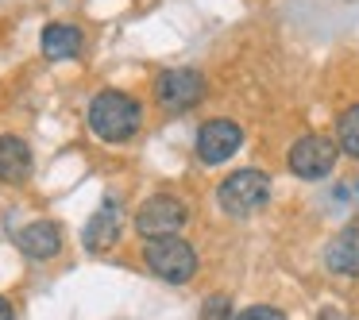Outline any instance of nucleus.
Segmentation results:
<instances>
[{"label": "nucleus", "instance_id": "f03ea898", "mask_svg": "<svg viewBox=\"0 0 359 320\" xmlns=\"http://www.w3.org/2000/svg\"><path fill=\"white\" fill-rule=\"evenodd\" d=\"M266 197H271V178L263 170H236L217 189V201L228 216H251L266 204Z\"/></svg>", "mask_w": 359, "mask_h": 320}, {"label": "nucleus", "instance_id": "f8f14e48", "mask_svg": "<svg viewBox=\"0 0 359 320\" xmlns=\"http://www.w3.org/2000/svg\"><path fill=\"white\" fill-rule=\"evenodd\" d=\"M81 32L78 27H70V24H50V27H43V39H39V47H43V55L50 58V62H62V58H78L81 55Z\"/></svg>", "mask_w": 359, "mask_h": 320}, {"label": "nucleus", "instance_id": "1a4fd4ad", "mask_svg": "<svg viewBox=\"0 0 359 320\" xmlns=\"http://www.w3.org/2000/svg\"><path fill=\"white\" fill-rule=\"evenodd\" d=\"M32 178V151L20 135H0V181L20 186Z\"/></svg>", "mask_w": 359, "mask_h": 320}, {"label": "nucleus", "instance_id": "4468645a", "mask_svg": "<svg viewBox=\"0 0 359 320\" xmlns=\"http://www.w3.org/2000/svg\"><path fill=\"white\" fill-rule=\"evenodd\" d=\"M201 320H236L232 301H228V297H209L205 309H201Z\"/></svg>", "mask_w": 359, "mask_h": 320}, {"label": "nucleus", "instance_id": "20e7f679", "mask_svg": "<svg viewBox=\"0 0 359 320\" xmlns=\"http://www.w3.org/2000/svg\"><path fill=\"white\" fill-rule=\"evenodd\" d=\"M178 228H186V204L170 193L147 197L143 209L135 212V232L143 239H166V235H178Z\"/></svg>", "mask_w": 359, "mask_h": 320}, {"label": "nucleus", "instance_id": "f257e3e1", "mask_svg": "<svg viewBox=\"0 0 359 320\" xmlns=\"http://www.w3.org/2000/svg\"><path fill=\"white\" fill-rule=\"evenodd\" d=\"M140 101L120 89H101V93L89 101V127H93L97 139L104 143H128L140 132Z\"/></svg>", "mask_w": 359, "mask_h": 320}, {"label": "nucleus", "instance_id": "dca6fc26", "mask_svg": "<svg viewBox=\"0 0 359 320\" xmlns=\"http://www.w3.org/2000/svg\"><path fill=\"white\" fill-rule=\"evenodd\" d=\"M0 320H16V309H12V305L4 301V297H0Z\"/></svg>", "mask_w": 359, "mask_h": 320}, {"label": "nucleus", "instance_id": "9d476101", "mask_svg": "<svg viewBox=\"0 0 359 320\" xmlns=\"http://www.w3.org/2000/svg\"><path fill=\"white\" fill-rule=\"evenodd\" d=\"M120 239V216L116 209H101L89 216V224L81 228V243H86V251H93V255H104V251H112Z\"/></svg>", "mask_w": 359, "mask_h": 320}, {"label": "nucleus", "instance_id": "ddd939ff", "mask_svg": "<svg viewBox=\"0 0 359 320\" xmlns=\"http://www.w3.org/2000/svg\"><path fill=\"white\" fill-rule=\"evenodd\" d=\"M336 147L348 158H359V104H351L336 124Z\"/></svg>", "mask_w": 359, "mask_h": 320}, {"label": "nucleus", "instance_id": "0eeeda50", "mask_svg": "<svg viewBox=\"0 0 359 320\" xmlns=\"http://www.w3.org/2000/svg\"><path fill=\"white\" fill-rule=\"evenodd\" d=\"M240 143H243L240 124H232V120H209V124L197 132V158L209 162V166L228 162V158L240 151Z\"/></svg>", "mask_w": 359, "mask_h": 320}, {"label": "nucleus", "instance_id": "9b49d317", "mask_svg": "<svg viewBox=\"0 0 359 320\" xmlns=\"http://www.w3.org/2000/svg\"><path fill=\"white\" fill-rule=\"evenodd\" d=\"M325 258H328V266H332L336 274L355 278V274H359V220H355V224H348L332 243H328Z\"/></svg>", "mask_w": 359, "mask_h": 320}, {"label": "nucleus", "instance_id": "2eb2a0df", "mask_svg": "<svg viewBox=\"0 0 359 320\" xmlns=\"http://www.w3.org/2000/svg\"><path fill=\"white\" fill-rule=\"evenodd\" d=\"M236 320H286V316H282L278 309H271V305H251V309H243Z\"/></svg>", "mask_w": 359, "mask_h": 320}, {"label": "nucleus", "instance_id": "7ed1b4c3", "mask_svg": "<svg viewBox=\"0 0 359 320\" xmlns=\"http://www.w3.org/2000/svg\"><path fill=\"white\" fill-rule=\"evenodd\" d=\"M143 258H147L151 274H158V278L170 281V286H182V281H189L197 274V251L189 247L186 239H178V235H166V239H147Z\"/></svg>", "mask_w": 359, "mask_h": 320}, {"label": "nucleus", "instance_id": "39448f33", "mask_svg": "<svg viewBox=\"0 0 359 320\" xmlns=\"http://www.w3.org/2000/svg\"><path fill=\"white\" fill-rule=\"evenodd\" d=\"M286 162H290V170L305 181L328 178L332 166H336V139H328V135H302V139L290 147Z\"/></svg>", "mask_w": 359, "mask_h": 320}, {"label": "nucleus", "instance_id": "6e6552de", "mask_svg": "<svg viewBox=\"0 0 359 320\" xmlns=\"http://www.w3.org/2000/svg\"><path fill=\"white\" fill-rule=\"evenodd\" d=\"M16 247L24 251L27 258L43 263V258H55L58 251H62V232H58V224H50V220H35V224H27L24 232L16 235Z\"/></svg>", "mask_w": 359, "mask_h": 320}, {"label": "nucleus", "instance_id": "423d86ee", "mask_svg": "<svg viewBox=\"0 0 359 320\" xmlns=\"http://www.w3.org/2000/svg\"><path fill=\"white\" fill-rule=\"evenodd\" d=\"M201 93H205V81L197 70H166V74H158V81H155L158 104L170 109V112L194 109V104L201 101Z\"/></svg>", "mask_w": 359, "mask_h": 320}]
</instances>
